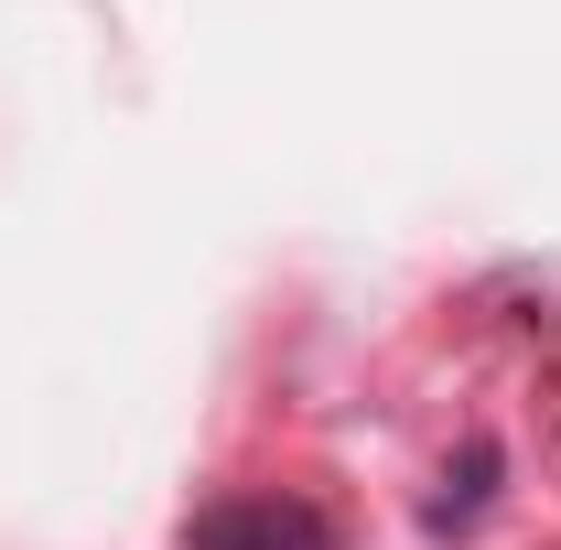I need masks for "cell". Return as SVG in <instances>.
Returning <instances> with one entry per match:
<instances>
[{
	"label": "cell",
	"mask_w": 561,
	"mask_h": 550,
	"mask_svg": "<svg viewBox=\"0 0 561 550\" xmlns=\"http://www.w3.org/2000/svg\"><path fill=\"white\" fill-rule=\"evenodd\" d=\"M184 550H335V518H324L313 496L260 485V496H216V507H195V518H184Z\"/></svg>",
	"instance_id": "1"
},
{
	"label": "cell",
	"mask_w": 561,
	"mask_h": 550,
	"mask_svg": "<svg viewBox=\"0 0 561 550\" xmlns=\"http://www.w3.org/2000/svg\"><path fill=\"white\" fill-rule=\"evenodd\" d=\"M486 496H496V443L476 432V443H465V465L443 475V496H432V518H421V529H432V540H465V529L486 518Z\"/></svg>",
	"instance_id": "2"
}]
</instances>
